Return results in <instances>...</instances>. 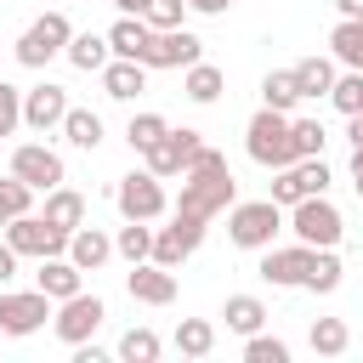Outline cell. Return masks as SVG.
I'll list each match as a JSON object with an SVG mask.
<instances>
[{"label": "cell", "mask_w": 363, "mask_h": 363, "mask_svg": "<svg viewBox=\"0 0 363 363\" xmlns=\"http://www.w3.org/2000/svg\"><path fill=\"white\" fill-rule=\"evenodd\" d=\"M17 125H23V91L0 79V136H11Z\"/></svg>", "instance_id": "obj_40"}, {"label": "cell", "mask_w": 363, "mask_h": 363, "mask_svg": "<svg viewBox=\"0 0 363 363\" xmlns=\"http://www.w3.org/2000/svg\"><path fill=\"white\" fill-rule=\"evenodd\" d=\"M108 45H113V57L147 62V51H153V28H147V17H125V11H119V23L108 28Z\"/></svg>", "instance_id": "obj_19"}, {"label": "cell", "mask_w": 363, "mask_h": 363, "mask_svg": "<svg viewBox=\"0 0 363 363\" xmlns=\"http://www.w3.org/2000/svg\"><path fill=\"white\" fill-rule=\"evenodd\" d=\"M289 130H295V153H301V159L323 153V142H329V136H323V119H295V113H289Z\"/></svg>", "instance_id": "obj_38"}, {"label": "cell", "mask_w": 363, "mask_h": 363, "mask_svg": "<svg viewBox=\"0 0 363 363\" xmlns=\"http://www.w3.org/2000/svg\"><path fill=\"white\" fill-rule=\"evenodd\" d=\"M221 318H227V329H233V335H255V329L267 323V306H261V295H227Z\"/></svg>", "instance_id": "obj_27"}, {"label": "cell", "mask_w": 363, "mask_h": 363, "mask_svg": "<svg viewBox=\"0 0 363 363\" xmlns=\"http://www.w3.org/2000/svg\"><path fill=\"white\" fill-rule=\"evenodd\" d=\"M113 255H119V250H113V238H108L102 227H74V233H68V261H74L79 272H102Z\"/></svg>", "instance_id": "obj_18"}, {"label": "cell", "mask_w": 363, "mask_h": 363, "mask_svg": "<svg viewBox=\"0 0 363 363\" xmlns=\"http://www.w3.org/2000/svg\"><path fill=\"white\" fill-rule=\"evenodd\" d=\"M221 85H227V74L216 68V62H193V68H182V91H187V102H216L221 96Z\"/></svg>", "instance_id": "obj_25"}, {"label": "cell", "mask_w": 363, "mask_h": 363, "mask_svg": "<svg viewBox=\"0 0 363 363\" xmlns=\"http://www.w3.org/2000/svg\"><path fill=\"white\" fill-rule=\"evenodd\" d=\"M125 289H130V301H142V306H170V301H176V272L159 267V261H136V267L125 272Z\"/></svg>", "instance_id": "obj_17"}, {"label": "cell", "mask_w": 363, "mask_h": 363, "mask_svg": "<svg viewBox=\"0 0 363 363\" xmlns=\"http://www.w3.org/2000/svg\"><path fill=\"white\" fill-rule=\"evenodd\" d=\"M176 352L182 357H210L216 352V323L210 318H182L176 323Z\"/></svg>", "instance_id": "obj_28"}, {"label": "cell", "mask_w": 363, "mask_h": 363, "mask_svg": "<svg viewBox=\"0 0 363 363\" xmlns=\"http://www.w3.org/2000/svg\"><path fill=\"white\" fill-rule=\"evenodd\" d=\"M6 221H11V210H6V204H0V233H6Z\"/></svg>", "instance_id": "obj_48"}, {"label": "cell", "mask_w": 363, "mask_h": 363, "mask_svg": "<svg viewBox=\"0 0 363 363\" xmlns=\"http://www.w3.org/2000/svg\"><path fill=\"white\" fill-rule=\"evenodd\" d=\"M62 119H68V91L62 85H51V79H40L34 91H23V125L28 130H62Z\"/></svg>", "instance_id": "obj_16"}, {"label": "cell", "mask_w": 363, "mask_h": 363, "mask_svg": "<svg viewBox=\"0 0 363 363\" xmlns=\"http://www.w3.org/2000/svg\"><path fill=\"white\" fill-rule=\"evenodd\" d=\"M159 352H164V340H159L153 329H125V335H119V357H125V363H153Z\"/></svg>", "instance_id": "obj_35"}, {"label": "cell", "mask_w": 363, "mask_h": 363, "mask_svg": "<svg viewBox=\"0 0 363 363\" xmlns=\"http://www.w3.org/2000/svg\"><path fill=\"white\" fill-rule=\"evenodd\" d=\"M329 51H335V62L363 68V17H340L335 34H329Z\"/></svg>", "instance_id": "obj_29"}, {"label": "cell", "mask_w": 363, "mask_h": 363, "mask_svg": "<svg viewBox=\"0 0 363 363\" xmlns=\"http://www.w3.org/2000/svg\"><path fill=\"white\" fill-rule=\"evenodd\" d=\"M346 142L363 147V113H346Z\"/></svg>", "instance_id": "obj_43"}, {"label": "cell", "mask_w": 363, "mask_h": 363, "mask_svg": "<svg viewBox=\"0 0 363 363\" xmlns=\"http://www.w3.org/2000/svg\"><path fill=\"white\" fill-rule=\"evenodd\" d=\"M289 233H295L301 244H312V250H335L340 233H346V216H340L323 193H312V199L289 204Z\"/></svg>", "instance_id": "obj_5"}, {"label": "cell", "mask_w": 363, "mask_h": 363, "mask_svg": "<svg viewBox=\"0 0 363 363\" xmlns=\"http://www.w3.org/2000/svg\"><path fill=\"white\" fill-rule=\"evenodd\" d=\"M68 40H74L68 11H45V17H34V23L17 34V62H23V68H45L51 57L68 51Z\"/></svg>", "instance_id": "obj_4"}, {"label": "cell", "mask_w": 363, "mask_h": 363, "mask_svg": "<svg viewBox=\"0 0 363 363\" xmlns=\"http://www.w3.org/2000/svg\"><path fill=\"white\" fill-rule=\"evenodd\" d=\"M62 136H68L79 153H96V147H102V113H91V108H68Z\"/></svg>", "instance_id": "obj_26"}, {"label": "cell", "mask_w": 363, "mask_h": 363, "mask_svg": "<svg viewBox=\"0 0 363 363\" xmlns=\"http://www.w3.org/2000/svg\"><path fill=\"white\" fill-rule=\"evenodd\" d=\"M113 250H119L130 267L147 261V255H153V227H147V221H125V227L113 233Z\"/></svg>", "instance_id": "obj_32"}, {"label": "cell", "mask_w": 363, "mask_h": 363, "mask_svg": "<svg viewBox=\"0 0 363 363\" xmlns=\"http://www.w3.org/2000/svg\"><path fill=\"white\" fill-rule=\"evenodd\" d=\"M34 284H40L51 301H68V295H79V289H85V272H79L68 255H45V261H40V272H34Z\"/></svg>", "instance_id": "obj_21"}, {"label": "cell", "mask_w": 363, "mask_h": 363, "mask_svg": "<svg viewBox=\"0 0 363 363\" xmlns=\"http://www.w3.org/2000/svg\"><path fill=\"white\" fill-rule=\"evenodd\" d=\"M11 176H23L34 193H51V187H62V182H68L62 153H57V147H45V142H23V147L11 153Z\"/></svg>", "instance_id": "obj_13"}, {"label": "cell", "mask_w": 363, "mask_h": 363, "mask_svg": "<svg viewBox=\"0 0 363 363\" xmlns=\"http://www.w3.org/2000/svg\"><path fill=\"white\" fill-rule=\"evenodd\" d=\"M17 261H23V255H17V250H11L6 238H0V289H6L11 278H17Z\"/></svg>", "instance_id": "obj_41"}, {"label": "cell", "mask_w": 363, "mask_h": 363, "mask_svg": "<svg viewBox=\"0 0 363 363\" xmlns=\"http://www.w3.org/2000/svg\"><path fill=\"white\" fill-rule=\"evenodd\" d=\"M187 11H193L187 0H147V11H142V17H147V28H182V17H187Z\"/></svg>", "instance_id": "obj_39"}, {"label": "cell", "mask_w": 363, "mask_h": 363, "mask_svg": "<svg viewBox=\"0 0 363 363\" xmlns=\"http://www.w3.org/2000/svg\"><path fill=\"white\" fill-rule=\"evenodd\" d=\"M102 91H108L113 102H136V96L147 91V62H130V57H113V62L102 68Z\"/></svg>", "instance_id": "obj_20"}, {"label": "cell", "mask_w": 363, "mask_h": 363, "mask_svg": "<svg viewBox=\"0 0 363 363\" xmlns=\"http://www.w3.org/2000/svg\"><path fill=\"white\" fill-rule=\"evenodd\" d=\"M329 164H323V153H312V159H295V164H284V170H272V193L267 199H278L284 210L289 204H301V199H312V193H329Z\"/></svg>", "instance_id": "obj_7"}, {"label": "cell", "mask_w": 363, "mask_h": 363, "mask_svg": "<svg viewBox=\"0 0 363 363\" xmlns=\"http://www.w3.org/2000/svg\"><path fill=\"white\" fill-rule=\"evenodd\" d=\"M335 11L340 17H363V0H335Z\"/></svg>", "instance_id": "obj_46"}, {"label": "cell", "mask_w": 363, "mask_h": 363, "mask_svg": "<svg viewBox=\"0 0 363 363\" xmlns=\"http://www.w3.org/2000/svg\"><path fill=\"white\" fill-rule=\"evenodd\" d=\"M187 6H193V11H199V17H221V11H227V6H233V0H187Z\"/></svg>", "instance_id": "obj_42"}, {"label": "cell", "mask_w": 363, "mask_h": 363, "mask_svg": "<svg viewBox=\"0 0 363 363\" xmlns=\"http://www.w3.org/2000/svg\"><path fill=\"white\" fill-rule=\"evenodd\" d=\"M74 363H102V346H91V340H85V346H74Z\"/></svg>", "instance_id": "obj_44"}, {"label": "cell", "mask_w": 363, "mask_h": 363, "mask_svg": "<svg viewBox=\"0 0 363 363\" xmlns=\"http://www.w3.org/2000/svg\"><path fill=\"white\" fill-rule=\"evenodd\" d=\"M51 227H62V233H74V227H85V193H74V187H51L45 193V210H40Z\"/></svg>", "instance_id": "obj_23"}, {"label": "cell", "mask_w": 363, "mask_h": 363, "mask_svg": "<svg viewBox=\"0 0 363 363\" xmlns=\"http://www.w3.org/2000/svg\"><path fill=\"white\" fill-rule=\"evenodd\" d=\"M329 102H335L340 113H363V68H346V74L335 79V91H329Z\"/></svg>", "instance_id": "obj_37"}, {"label": "cell", "mask_w": 363, "mask_h": 363, "mask_svg": "<svg viewBox=\"0 0 363 363\" xmlns=\"http://www.w3.org/2000/svg\"><path fill=\"white\" fill-rule=\"evenodd\" d=\"M204 227H210V221H199V216H182V210H176V216H170V227H159V233H153V255H147V261H159V267H170V272H176V267L204 244Z\"/></svg>", "instance_id": "obj_12"}, {"label": "cell", "mask_w": 363, "mask_h": 363, "mask_svg": "<svg viewBox=\"0 0 363 363\" xmlns=\"http://www.w3.org/2000/svg\"><path fill=\"white\" fill-rule=\"evenodd\" d=\"M272 289H306V272H312V244H289V250H261V267H255Z\"/></svg>", "instance_id": "obj_14"}, {"label": "cell", "mask_w": 363, "mask_h": 363, "mask_svg": "<svg viewBox=\"0 0 363 363\" xmlns=\"http://www.w3.org/2000/svg\"><path fill=\"white\" fill-rule=\"evenodd\" d=\"M62 57H68L79 74H102V68L113 62V45H108V34H74Z\"/></svg>", "instance_id": "obj_22"}, {"label": "cell", "mask_w": 363, "mask_h": 363, "mask_svg": "<svg viewBox=\"0 0 363 363\" xmlns=\"http://www.w3.org/2000/svg\"><path fill=\"white\" fill-rule=\"evenodd\" d=\"M233 204H238V182H233L227 159L204 142V147L193 153V164L182 170V199H176V210L210 221V216H221V210H233Z\"/></svg>", "instance_id": "obj_1"}, {"label": "cell", "mask_w": 363, "mask_h": 363, "mask_svg": "<svg viewBox=\"0 0 363 363\" xmlns=\"http://www.w3.org/2000/svg\"><path fill=\"white\" fill-rule=\"evenodd\" d=\"M312 352L318 357H340L346 346H352V329H346V318H312Z\"/></svg>", "instance_id": "obj_31"}, {"label": "cell", "mask_w": 363, "mask_h": 363, "mask_svg": "<svg viewBox=\"0 0 363 363\" xmlns=\"http://www.w3.org/2000/svg\"><path fill=\"white\" fill-rule=\"evenodd\" d=\"M113 6H119L125 17H142V11H147V0H113Z\"/></svg>", "instance_id": "obj_47"}, {"label": "cell", "mask_w": 363, "mask_h": 363, "mask_svg": "<svg viewBox=\"0 0 363 363\" xmlns=\"http://www.w3.org/2000/svg\"><path fill=\"white\" fill-rule=\"evenodd\" d=\"M244 363H289V340L278 335H244Z\"/></svg>", "instance_id": "obj_36"}, {"label": "cell", "mask_w": 363, "mask_h": 363, "mask_svg": "<svg viewBox=\"0 0 363 363\" xmlns=\"http://www.w3.org/2000/svg\"><path fill=\"white\" fill-rule=\"evenodd\" d=\"M284 227H289V216H284L278 199H244V204L227 210V238L238 250H267Z\"/></svg>", "instance_id": "obj_3"}, {"label": "cell", "mask_w": 363, "mask_h": 363, "mask_svg": "<svg viewBox=\"0 0 363 363\" xmlns=\"http://www.w3.org/2000/svg\"><path fill=\"white\" fill-rule=\"evenodd\" d=\"M6 244L17 250V255H34V261H45V255H68V233L62 227H51L45 216H11L6 221Z\"/></svg>", "instance_id": "obj_9"}, {"label": "cell", "mask_w": 363, "mask_h": 363, "mask_svg": "<svg viewBox=\"0 0 363 363\" xmlns=\"http://www.w3.org/2000/svg\"><path fill=\"white\" fill-rule=\"evenodd\" d=\"M102 318H108V306H102V295H68V301H57V318H51V329H57V340L62 346H85L96 329H102Z\"/></svg>", "instance_id": "obj_10"}, {"label": "cell", "mask_w": 363, "mask_h": 363, "mask_svg": "<svg viewBox=\"0 0 363 363\" xmlns=\"http://www.w3.org/2000/svg\"><path fill=\"white\" fill-rule=\"evenodd\" d=\"M113 204H119V216L125 221H159L170 204H164V182L142 164V170H130V176H119V187H113Z\"/></svg>", "instance_id": "obj_6"}, {"label": "cell", "mask_w": 363, "mask_h": 363, "mask_svg": "<svg viewBox=\"0 0 363 363\" xmlns=\"http://www.w3.org/2000/svg\"><path fill=\"white\" fill-rule=\"evenodd\" d=\"M170 130V119L164 113H130V125H125V142H130V153H147L159 136Z\"/></svg>", "instance_id": "obj_34"}, {"label": "cell", "mask_w": 363, "mask_h": 363, "mask_svg": "<svg viewBox=\"0 0 363 363\" xmlns=\"http://www.w3.org/2000/svg\"><path fill=\"white\" fill-rule=\"evenodd\" d=\"M295 102H306V96H301V79H295V68H272V74L261 79V108L295 113Z\"/></svg>", "instance_id": "obj_24"}, {"label": "cell", "mask_w": 363, "mask_h": 363, "mask_svg": "<svg viewBox=\"0 0 363 363\" xmlns=\"http://www.w3.org/2000/svg\"><path fill=\"white\" fill-rule=\"evenodd\" d=\"M340 272H346V267H340V255H335V250H312L306 289H312V295H335V289H340Z\"/></svg>", "instance_id": "obj_33"}, {"label": "cell", "mask_w": 363, "mask_h": 363, "mask_svg": "<svg viewBox=\"0 0 363 363\" xmlns=\"http://www.w3.org/2000/svg\"><path fill=\"white\" fill-rule=\"evenodd\" d=\"M352 187H357V199H363V147H352Z\"/></svg>", "instance_id": "obj_45"}, {"label": "cell", "mask_w": 363, "mask_h": 363, "mask_svg": "<svg viewBox=\"0 0 363 363\" xmlns=\"http://www.w3.org/2000/svg\"><path fill=\"white\" fill-rule=\"evenodd\" d=\"M45 318H51V295L40 284L34 289H0V335L23 340V335L45 329Z\"/></svg>", "instance_id": "obj_8"}, {"label": "cell", "mask_w": 363, "mask_h": 363, "mask_svg": "<svg viewBox=\"0 0 363 363\" xmlns=\"http://www.w3.org/2000/svg\"><path fill=\"white\" fill-rule=\"evenodd\" d=\"M204 57V40L182 23V28H153V51H147V68H193Z\"/></svg>", "instance_id": "obj_15"}, {"label": "cell", "mask_w": 363, "mask_h": 363, "mask_svg": "<svg viewBox=\"0 0 363 363\" xmlns=\"http://www.w3.org/2000/svg\"><path fill=\"white\" fill-rule=\"evenodd\" d=\"M244 153H250L261 170H284V164H295L301 153H295L289 113H278V108H255V119L244 125Z\"/></svg>", "instance_id": "obj_2"}, {"label": "cell", "mask_w": 363, "mask_h": 363, "mask_svg": "<svg viewBox=\"0 0 363 363\" xmlns=\"http://www.w3.org/2000/svg\"><path fill=\"white\" fill-rule=\"evenodd\" d=\"M199 147H204V136H199L193 125H182V130L170 125V130H164V136H159L142 159H147V170H153L159 182H170V176H182V170L193 164V153H199Z\"/></svg>", "instance_id": "obj_11"}, {"label": "cell", "mask_w": 363, "mask_h": 363, "mask_svg": "<svg viewBox=\"0 0 363 363\" xmlns=\"http://www.w3.org/2000/svg\"><path fill=\"white\" fill-rule=\"evenodd\" d=\"M295 79H301V96H329L340 74H335L329 57H301V62H295Z\"/></svg>", "instance_id": "obj_30"}]
</instances>
